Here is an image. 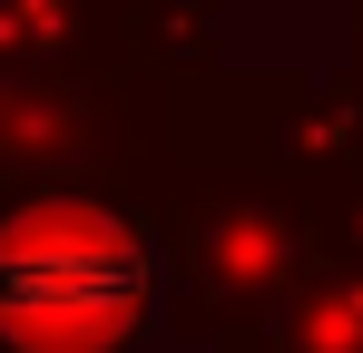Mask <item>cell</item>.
Listing matches in <instances>:
<instances>
[{
  "mask_svg": "<svg viewBox=\"0 0 363 353\" xmlns=\"http://www.w3.org/2000/svg\"><path fill=\"white\" fill-rule=\"evenodd\" d=\"M147 324V245L99 206H30L0 226V344L118 353Z\"/></svg>",
  "mask_w": 363,
  "mask_h": 353,
  "instance_id": "obj_1",
  "label": "cell"
}]
</instances>
